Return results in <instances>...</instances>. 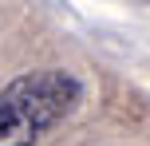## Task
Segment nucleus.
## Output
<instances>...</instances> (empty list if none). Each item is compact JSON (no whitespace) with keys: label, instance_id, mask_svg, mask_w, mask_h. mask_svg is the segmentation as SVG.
I'll list each match as a JSON object with an SVG mask.
<instances>
[{"label":"nucleus","instance_id":"f257e3e1","mask_svg":"<svg viewBox=\"0 0 150 146\" xmlns=\"http://www.w3.org/2000/svg\"><path fill=\"white\" fill-rule=\"evenodd\" d=\"M83 99L79 75L67 67L24 71L0 91V146H36Z\"/></svg>","mask_w":150,"mask_h":146}]
</instances>
